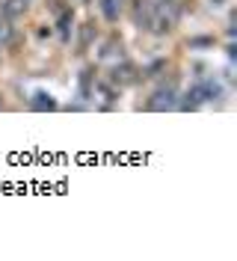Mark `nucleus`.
<instances>
[{
    "mask_svg": "<svg viewBox=\"0 0 237 261\" xmlns=\"http://www.w3.org/2000/svg\"><path fill=\"white\" fill-rule=\"evenodd\" d=\"M148 107H151V110H172V107H175L172 89H163V92H157V95H154V101H151Z\"/></svg>",
    "mask_w": 237,
    "mask_h": 261,
    "instance_id": "obj_1",
    "label": "nucleus"
},
{
    "mask_svg": "<svg viewBox=\"0 0 237 261\" xmlns=\"http://www.w3.org/2000/svg\"><path fill=\"white\" fill-rule=\"evenodd\" d=\"M151 12H154V3L151 0H137V9H134V18H137V24H148V18H151Z\"/></svg>",
    "mask_w": 237,
    "mask_h": 261,
    "instance_id": "obj_2",
    "label": "nucleus"
},
{
    "mask_svg": "<svg viewBox=\"0 0 237 261\" xmlns=\"http://www.w3.org/2000/svg\"><path fill=\"white\" fill-rule=\"evenodd\" d=\"M119 9H122V0H101V12L107 21H116L119 18Z\"/></svg>",
    "mask_w": 237,
    "mask_h": 261,
    "instance_id": "obj_3",
    "label": "nucleus"
},
{
    "mask_svg": "<svg viewBox=\"0 0 237 261\" xmlns=\"http://www.w3.org/2000/svg\"><path fill=\"white\" fill-rule=\"evenodd\" d=\"M21 9H24V3H21V0H6V6H3V15H6V18H15Z\"/></svg>",
    "mask_w": 237,
    "mask_h": 261,
    "instance_id": "obj_4",
    "label": "nucleus"
},
{
    "mask_svg": "<svg viewBox=\"0 0 237 261\" xmlns=\"http://www.w3.org/2000/svg\"><path fill=\"white\" fill-rule=\"evenodd\" d=\"M57 24H60V33H63V36H68V24H71V9H63Z\"/></svg>",
    "mask_w": 237,
    "mask_h": 261,
    "instance_id": "obj_5",
    "label": "nucleus"
},
{
    "mask_svg": "<svg viewBox=\"0 0 237 261\" xmlns=\"http://www.w3.org/2000/svg\"><path fill=\"white\" fill-rule=\"evenodd\" d=\"M36 98H39V101H36V107H39V110H42V107H54V101H50L47 95H36Z\"/></svg>",
    "mask_w": 237,
    "mask_h": 261,
    "instance_id": "obj_6",
    "label": "nucleus"
},
{
    "mask_svg": "<svg viewBox=\"0 0 237 261\" xmlns=\"http://www.w3.org/2000/svg\"><path fill=\"white\" fill-rule=\"evenodd\" d=\"M9 39V21H0V42Z\"/></svg>",
    "mask_w": 237,
    "mask_h": 261,
    "instance_id": "obj_7",
    "label": "nucleus"
}]
</instances>
